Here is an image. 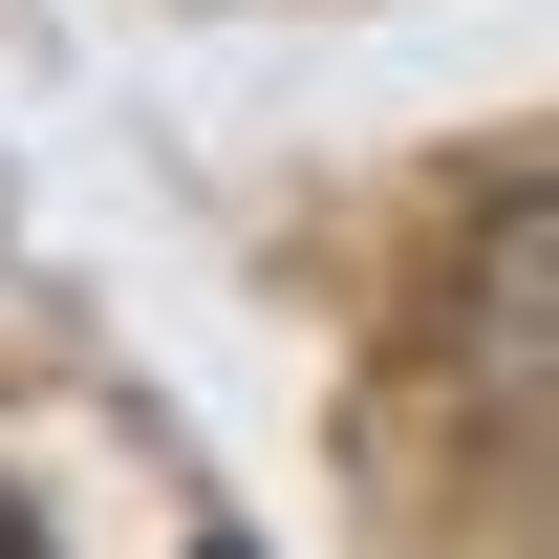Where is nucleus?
Listing matches in <instances>:
<instances>
[{"label": "nucleus", "instance_id": "obj_1", "mask_svg": "<svg viewBox=\"0 0 559 559\" xmlns=\"http://www.w3.org/2000/svg\"><path fill=\"white\" fill-rule=\"evenodd\" d=\"M452 409H474L495 474H559V173L538 194H495L474 215V259H452Z\"/></svg>", "mask_w": 559, "mask_h": 559}, {"label": "nucleus", "instance_id": "obj_2", "mask_svg": "<svg viewBox=\"0 0 559 559\" xmlns=\"http://www.w3.org/2000/svg\"><path fill=\"white\" fill-rule=\"evenodd\" d=\"M0 559H44V516H22V474H0Z\"/></svg>", "mask_w": 559, "mask_h": 559}]
</instances>
